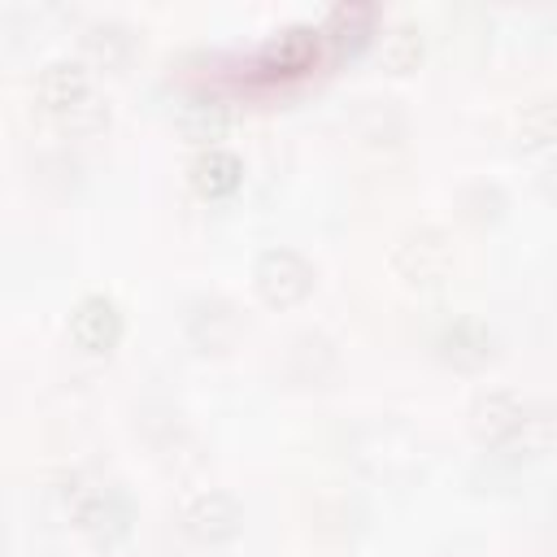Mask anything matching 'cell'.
Instances as JSON below:
<instances>
[{"label": "cell", "instance_id": "9c48e42d", "mask_svg": "<svg viewBox=\"0 0 557 557\" xmlns=\"http://www.w3.org/2000/svg\"><path fill=\"white\" fill-rule=\"evenodd\" d=\"M318 48H322V26H309V22H292L283 30H274L261 48V61L265 70H278V74H300L309 61H318Z\"/></svg>", "mask_w": 557, "mask_h": 557}, {"label": "cell", "instance_id": "52a82bcc", "mask_svg": "<svg viewBox=\"0 0 557 557\" xmlns=\"http://www.w3.org/2000/svg\"><path fill=\"white\" fill-rule=\"evenodd\" d=\"M65 331H70L74 348H83V352H109V348H117V339H122V309H117L113 296L87 292V296L70 309Z\"/></svg>", "mask_w": 557, "mask_h": 557}, {"label": "cell", "instance_id": "8fae6325", "mask_svg": "<svg viewBox=\"0 0 557 557\" xmlns=\"http://www.w3.org/2000/svg\"><path fill=\"white\" fill-rule=\"evenodd\" d=\"M187 178H191V187H196L205 200H226V196L244 183V161H239L231 148L213 144V148H200V152L191 157Z\"/></svg>", "mask_w": 557, "mask_h": 557}, {"label": "cell", "instance_id": "4fadbf2b", "mask_svg": "<svg viewBox=\"0 0 557 557\" xmlns=\"http://www.w3.org/2000/svg\"><path fill=\"white\" fill-rule=\"evenodd\" d=\"M379 61L392 70V74H405L422 61V26L413 17H396L383 26L379 35Z\"/></svg>", "mask_w": 557, "mask_h": 557}, {"label": "cell", "instance_id": "3957f363", "mask_svg": "<svg viewBox=\"0 0 557 557\" xmlns=\"http://www.w3.org/2000/svg\"><path fill=\"white\" fill-rule=\"evenodd\" d=\"M313 265H309V257L305 252H296V248H265L257 261H252V287H257V296L270 305V309H292V305H300L309 292H313Z\"/></svg>", "mask_w": 557, "mask_h": 557}, {"label": "cell", "instance_id": "30bf717a", "mask_svg": "<svg viewBox=\"0 0 557 557\" xmlns=\"http://www.w3.org/2000/svg\"><path fill=\"white\" fill-rule=\"evenodd\" d=\"M492 352H496V335L479 318H457L440 331V357L453 361L457 370H479L492 361Z\"/></svg>", "mask_w": 557, "mask_h": 557}, {"label": "cell", "instance_id": "7a4b0ae2", "mask_svg": "<svg viewBox=\"0 0 557 557\" xmlns=\"http://www.w3.org/2000/svg\"><path fill=\"white\" fill-rule=\"evenodd\" d=\"M35 96H39V104H44L48 113H57L61 122H74V126H78V113H87L91 122L109 117V109L91 96V74H87V65L74 61V57H52V61H44V70H39V78H35Z\"/></svg>", "mask_w": 557, "mask_h": 557}, {"label": "cell", "instance_id": "2e32d148", "mask_svg": "<svg viewBox=\"0 0 557 557\" xmlns=\"http://www.w3.org/2000/svg\"><path fill=\"white\" fill-rule=\"evenodd\" d=\"M548 139H557V96H540L518 109V144L540 148Z\"/></svg>", "mask_w": 557, "mask_h": 557}, {"label": "cell", "instance_id": "7c38bea8", "mask_svg": "<svg viewBox=\"0 0 557 557\" xmlns=\"http://www.w3.org/2000/svg\"><path fill=\"white\" fill-rule=\"evenodd\" d=\"M374 22H379V9L370 0H339L322 17V44H331V48H357L366 35H374Z\"/></svg>", "mask_w": 557, "mask_h": 557}, {"label": "cell", "instance_id": "ba28073f", "mask_svg": "<svg viewBox=\"0 0 557 557\" xmlns=\"http://www.w3.org/2000/svg\"><path fill=\"white\" fill-rule=\"evenodd\" d=\"M239 335V318H235V305L222 300V296H200L187 313V339L200 348V352H222L231 348Z\"/></svg>", "mask_w": 557, "mask_h": 557}, {"label": "cell", "instance_id": "6da1fadb", "mask_svg": "<svg viewBox=\"0 0 557 557\" xmlns=\"http://www.w3.org/2000/svg\"><path fill=\"white\" fill-rule=\"evenodd\" d=\"M61 505L96 548H117L135 527V509L126 492L96 470H70L61 479Z\"/></svg>", "mask_w": 557, "mask_h": 557}, {"label": "cell", "instance_id": "5bb4252c", "mask_svg": "<svg viewBox=\"0 0 557 557\" xmlns=\"http://www.w3.org/2000/svg\"><path fill=\"white\" fill-rule=\"evenodd\" d=\"M131 48H135L131 26L117 22V17H100V22H91V26L83 30V52H87L96 65H104V70L122 65V61L131 57Z\"/></svg>", "mask_w": 557, "mask_h": 557}, {"label": "cell", "instance_id": "5b68a950", "mask_svg": "<svg viewBox=\"0 0 557 557\" xmlns=\"http://www.w3.org/2000/svg\"><path fill=\"white\" fill-rule=\"evenodd\" d=\"M531 426V405L509 392V387H496V392H483L474 405H470V431L492 444V448H509L522 440V431Z\"/></svg>", "mask_w": 557, "mask_h": 557}, {"label": "cell", "instance_id": "e0dca14e", "mask_svg": "<svg viewBox=\"0 0 557 557\" xmlns=\"http://www.w3.org/2000/svg\"><path fill=\"white\" fill-rule=\"evenodd\" d=\"M544 191H548V196L557 200V157H553V161L544 165Z\"/></svg>", "mask_w": 557, "mask_h": 557}, {"label": "cell", "instance_id": "277c9868", "mask_svg": "<svg viewBox=\"0 0 557 557\" xmlns=\"http://www.w3.org/2000/svg\"><path fill=\"white\" fill-rule=\"evenodd\" d=\"M453 265V244L440 226H413L392 248V270L409 287H435Z\"/></svg>", "mask_w": 557, "mask_h": 557}, {"label": "cell", "instance_id": "8992f818", "mask_svg": "<svg viewBox=\"0 0 557 557\" xmlns=\"http://www.w3.org/2000/svg\"><path fill=\"white\" fill-rule=\"evenodd\" d=\"M244 527V505L226 487H205L183 505V531L196 544H226Z\"/></svg>", "mask_w": 557, "mask_h": 557}, {"label": "cell", "instance_id": "9a60e30c", "mask_svg": "<svg viewBox=\"0 0 557 557\" xmlns=\"http://www.w3.org/2000/svg\"><path fill=\"white\" fill-rule=\"evenodd\" d=\"M183 131H187V139H196L200 148H213V139H222V135L231 131V113H226V104H218V100H191V104L183 109Z\"/></svg>", "mask_w": 557, "mask_h": 557}]
</instances>
